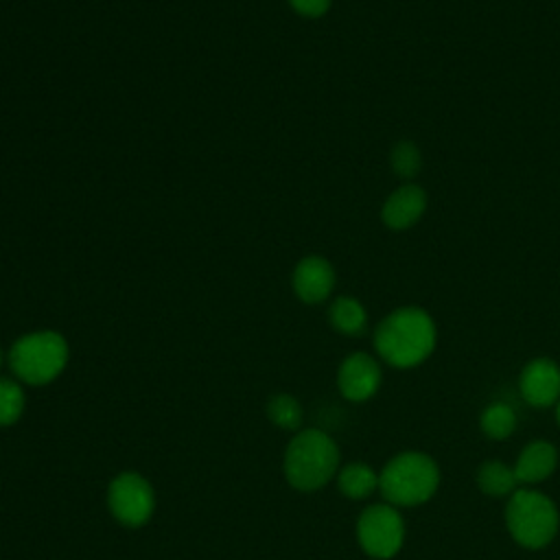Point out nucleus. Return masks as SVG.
Listing matches in <instances>:
<instances>
[{
	"instance_id": "nucleus-1",
	"label": "nucleus",
	"mask_w": 560,
	"mask_h": 560,
	"mask_svg": "<svg viewBox=\"0 0 560 560\" xmlns=\"http://www.w3.org/2000/svg\"><path fill=\"white\" fill-rule=\"evenodd\" d=\"M435 324L418 306H402L389 313L374 332V348L394 368H413L435 348Z\"/></svg>"
},
{
	"instance_id": "nucleus-2",
	"label": "nucleus",
	"mask_w": 560,
	"mask_h": 560,
	"mask_svg": "<svg viewBox=\"0 0 560 560\" xmlns=\"http://www.w3.org/2000/svg\"><path fill=\"white\" fill-rule=\"evenodd\" d=\"M339 466V448L319 429L298 433L284 451V477L302 492H313L326 486Z\"/></svg>"
},
{
	"instance_id": "nucleus-3",
	"label": "nucleus",
	"mask_w": 560,
	"mask_h": 560,
	"mask_svg": "<svg viewBox=\"0 0 560 560\" xmlns=\"http://www.w3.org/2000/svg\"><path fill=\"white\" fill-rule=\"evenodd\" d=\"M440 486V468L424 453H398L378 472V490L389 505L409 508L429 501Z\"/></svg>"
},
{
	"instance_id": "nucleus-4",
	"label": "nucleus",
	"mask_w": 560,
	"mask_h": 560,
	"mask_svg": "<svg viewBox=\"0 0 560 560\" xmlns=\"http://www.w3.org/2000/svg\"><path fill=\"white\" fill-rule=\"evenodd\" d=\"M505 525L521 547L540 549L549 545L558 534L560 516L549 497L521 488L508 501Z\"/></svg>"
},
{
	"instance_id": "nucleus-5",
	"label": "nucleus",
	"mask_w": 560,
	"mask_h": 560,
	"mask_svg": "<svg viewBox=\"0 0 560 560\" xmlns=\"http://www.w3.org/2000/svg\"><path fill=\"white\" fill-rule=\"evenodd\" d=\"M68 361V343L59 332L39 330L20 337L11 352L9 365L26 385H46L61 374Z\"/></svg>"
},
{
	"instance_id": "nucleus-6",
	"label": "nucleus",
	"mask_w": 560,
	"mask_h": 560,
	"mask_svg": "<svg viewBox=\"0 0 560 560\" xmlns=\"http://www.w3.org/2000/svg\"><path fill=\"white\" fill-rule=\"evenodd\" d=\"M357 538L361 549L378 560L396 556L405 540V523L389 503H376L361 512L357 521Z\"/></svg>"
},
{
	"instance_id": "nucleus-7",
	"label": "nucleus",
	"mask_w": 560,
	"mask_h": 560,
	"mask_svg": "<svg viewBox=\"0 0 560 560\" xmlns=\"http://www.w3.org/2000/svg\"><path fill=\"white\" fill-rule=\"evenodd\" d=\"M107 505L114 518L127 527L144 525L153 514V490L138 472L118 475L107 490Z\"/></svg>"
},
{
	"instance_id": "nucleus-8",
	"label": "nucleus",
	"mask_w": 560,
	"mask_h": 560,
	"mask_svg": "<svg viewBox=\"0 0 560 560\" xmlns=\"http://www.w3.org/2000/svg\"><path fill=\"white\" fill-rule=\"evenodd\" d=\"M337 385L348 400L363 402L372 398L381 385V365L370 354L354 352L339 365Z\"/></svg>"
},
{
	"instance_id": "nucleus-9",
	"label": "nucleus",
	"mask_w": 560,
	"mask_h": 560,
	"mask_svg": "<svg viewBox=\"0 0 560 560\" xmlns=\"http://www.w3.org/2000/svg\"><path fill=\"white\" fill-rule=\"evenodd\" d=\"M518 389L532 407H549L560 400V368L551 359L529 361L521 376Z\"/></svg>"
},
{
	"instance_id": "nucleus-10",
	"label": "nucleus",
	"mask_w": 560,
	"mask_h": 560,
	"mask_svg": "<svg viewBox=\"0 0 560 560\" xmlns=\"http://www.w3.org/2000/svg\"><path fill=\"white\" fill-rule=\"evenodd\" d=\"M335 287V271L322 256H306L293 271V289L302 302L315 304L330 295Z\"/></svg>"
},
{
	"instance_id": "nucleus-11",
	"label": "nucleus",
	"mask_w": 560,
	"mask_h": 560,
	"mask_svg": "<svg viewBox=\"0 0 560 560\" xmlns=\"http://www.w3.org/2000/svg\"><path fill=\"white\" fill-rule=\"evenodd\" d=\"M427 210V192L416 184H402L383 203L381 217L392 230L411 228Z\"/></svg>"
},
{
	"instance_id": "nucleus-12",
	"label": "nucleus",
	"mask_w": 560,
	"mask_h": 560,
	"mask_svg": "<svg viewBox=\"0 0 560 560\" xmlns=\"http://www.w3.org/2000/svg\"><path fill=\"white\" fill-rule=\"evenodd\" d=\"M558 466V451L553 444L536 440L527 444L514 466V475L518 483H538L545 481Z\"/></svg>"
},
{
	"instance_id": "nucleus-13",
	"label": "nucleus",
	"mask_w": 560,
	"mask_h": 560,
	"mask_svg": "<svg viewBox=\"0 0 560 560\" xmlns=\"http://www.w3.org/2000/svg\"><path fill=\"white\" fill-rule=\"evenodd\" d=\"M477 486L488 497H512L516 492L518 479L514 468L505 466L503 462H486L477 470Z\"/></svg>"
},
{
	"instance_id": "nucleus-14",
	"label": "nucleus",
	"mask_w": 560,
	"mask_h": 560,
	"mask_svg": "<svg viewBox=\"0 0 560 560\" xmlns=\"http://www.w3.org/2000/svg\"><path fill=\"white\" fill-rule=\"evenodd\" d=\"M337 483L348 499H365L378 488V475L368 464H348L339 470Z\"/></svg>"
},
{
	"instance_id": "nucleus-15",
	"label": "nucleus",
	"mask_w": 560,
	"mask_h": 560,
	"mask_svg": "<svg viewBox=\"0 0 560 560\" xmlns=\"http://www.w3.org/2000/svg\"><path fill=\"white\" fill-rule=\"evenodd\" d=\"M330 324L343 335H361L368 324L363 304L354 298H337L330 306Z\"/></svg>"
},
{
	"instance_id": "nucleus-16",
	"label": "nucleus",
	"mask_w": 560,
	"mask_h": 560,
	"mask_svg": "<svg viewBox=\"0 0 560 560\" xmlns=\"http://www.w3.org/2000/svg\"><path fill=\"white\" fill-rule=\"evenodd\" d=\"M479 424H481V431L490 440H505L516 429V416H514V409L510 405L497 402V405L486 407V411L481 413Z\"/></svg>"
},
{
	"instance_id": "nucleus-17",
	"label": "nucleus",
	"mask_w": 560,
	"mask_h": 560,
	"mask_svg": "<svg viewBox=\"0 0 560 560\" xmlns=\"http://www.w3.org/2000/svg\"><path fill=\"white\" fill-rule=\"evenodd\" d=\"M267 416L280 429H298L302 424V407L289 394H278L267 405Z\"/></svg>"
},
{
	"instance_id": "nucleus-18",
	"label": "nucleus",
	"mask_w": 560,
	"mask_h": 560,
	"mask_svg": "<svg viewBox=\"0 0 560 560\" xmlns=\"http://www.w3.org/2000/svg\"><path fill=\"white\" fill-rule=\"evenodd\" d=\"M24 411V392L15 381L0 378V427H9L20 420Z\"/></svg>"
},
{
	"instance_id": "nucleus-19",
	"label": "nucleus",
	"mask_w": 560,
	"mask_h": 560,
	"mask_svg": "<svg viewBox=\"0 0 560 560\" xmlns=\"http://www.w3.org/2000/svg\"><path fill=\"white\" fill-rule=\"evenodd\" d=\"M420 166H422V155L413 142L402 140L392 149V168L396 171V175L409 179L418 175Z\"/></svg>"
},
{
	"instance_id": "nucleus-20",
	"label": "nucleus",
	"mask_w": 560,
	"mask_h": 560,
	"mask_svg": "<svg viewBox=\"0 0 560 560\" xmlns=\"http://www.w3.org/2000/svg\"><path fill=\"white\" fill-rule=\"evenodd\" d=\"M289 2L300 15H306V18H319L330 7V0H289Z\"/></svg>"
},
{
	"instance_id": "nucleus-21",
	"label": "nucleus",
	"mask_w": 560,
	"mask_h": 560,
	"mask_svg": "<svg viewBox=\"0 0 560 560\" xmlns=\"http://www.w3.org/2000/svg\"><path fill=\"white\" fill-rule=\"evenodd\" d=\"M556 418H558V424H560V400H558V409H556Z\"/></svg>"
},
{
	"instance_id": "nucleus-22",
	"label": "nucleus",
	"mask_w": 560,
	"mask_h": 560,
	"mask_svg": "<svg viewBox=\"0 0 560 560\" xmlns=\"http://www.w3.org/2000/svg\"><path fill=\"white\" fill-rule=\"evenodd\" d=\"M0 365H2V352H0Z\"/></svg>"
}]
</instances>
